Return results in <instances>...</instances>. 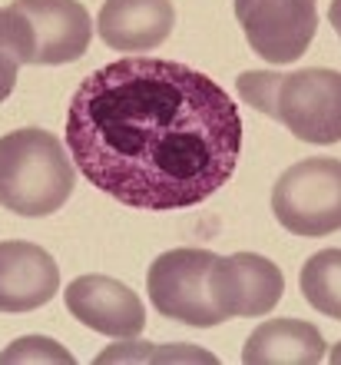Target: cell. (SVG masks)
<instances>
[{
	"label": "cell",
	"instance_id": "16",
	"mask_svg": "<svg viewBox=\"0 0 341 365\" xmlns=\"http://www.w3.org/2000/svg\"><path fill=\"white\" fill-rule=\"evenodd\" d=\"M116 359H172V362H186V359H199V362H216L212 352H202V349H189V346H176V349H149V342H130L126 349L113 346L106 349L96 362H116Z\"/></svg>",
	"mask_w": 341,
	"mask_h": 365
},
{
	"label": "cell",
	"instance_id": "18",
	"mask_svg": "<svg viewBox=\"0 0 341 365\" xmlns=\"http://www.w3.org/2000/svg\"><path fill=\"white\" fill-rule=\"evenodd\" d=\"M332 362H335V365H341V342L332 349Z\"/></svg>",
	"mask_w": 341,
	"mask_h": 365
},
{
	"label": "cell",
	"instance_id": "5",
	"mask_svg": "<svg viewBox=\"0 0 341 365\" xmlns=\"http://www.w3.org/2000/svg\"><path fill=\"white\" fill-rule=\"evenodd\" d=\"M216 252L209 250H169L146 272L152 309L166 319L186 322L192 329H212L222 322L209 299V266Z\"/></svg>",
	"mask_w": 341,
	"mask_h": 365
},
{
	"label": "cell",
	"instance_id": "4",
	"mask_svg": "<svg viewBox=\"0 0 341 365\" xmlns=\"http://www.w3.org/2000/svg\"><path fill=\"white\" fill-rule=\"evenodd\" d=\"M272 212L295 236H328L341 230V160L312 156L288 166L272 186Z\"/></svg>",
	"mask_w": 341,
	"mask_h": 365
},
{
	"label": "cell",
	"instance_id": "9",
	"mask_svg": "<svg viewBox=\"0 0 341 365\" xmlns=\"http://www.w3.org/2000/svg\"><path fill=\"white\" fill-rule=\"evenodd\" d=\"M33 30V63H73L93 40V20L80 0H14Z\"/></svg>",
	"mask_w": 341,
	"mask_h": 365
},
{
	"label": "cell",
	"instance_id": "10",
	"mask_svg": "<svg viewBox=\"0 0 341 365\" xmlns=\"http://www.w3.org/2000/svg\"><path fill=\"white\" fill-rule=\"evenodd\" d=\"M60 292V269L33 242H0V312H33Z\"/></svg>",
	"mask_w": 341,
	"mask_h": 365
},
{
	"label": "cell",
	"instance_id": "1",
	"mask_svg": "<svg viewBox=\"0 0 341 365\" xmlns=\"http://www.w3.org/2000/svg\"><path fill=\"white\" fill-rule=\"evenodd\" d=\"M67 150L76 170L123 206L189 210L232 180L242 116L199 70L159 57H123L76 87Z\"/></svg>",
	"mask_w": 341,
	"mask_h": 365
},
{
	"label": "cell",
	"instance_id": "12",
	"mask_svg": "<svg viewBox=\"0 0 341 365\" xmlns=\"http://www.w3.org/2000/svg\"><path fill=\"white\" fill-rule=\"evenodd\" d=\"M322 359L325 336L305 319H268L242 349L246 365H318Z\"/></svg>",
	"mask_w": 341,
	"mask_h": 365
},
{
	"label": "cell",
	"instance_id": "17",
	"mask_svg": "<svg viewBox=\"0 0 341 365\" xmlns=\"http://www.w3.org/2000/svg\"><path fill=\"white\" fill-rule=\"evenodd\" d=\"M328 20H332L335 34H338V40H341V0H332V7H328Z\"/></svg>",
	"mask_w": 341,
	"mask_h": 365
},
{
	"label": "cell",
	"instance_id": "11",
	"mask_svg": "<svg viewBox=\"0 0 341 365\" xmlns=\"http://www.w3.org/2000/svg\"><path fill=\"white\" fill-rule=\"evenodd\" d=\"M176 27L172 0H106L96 17V34L120 53H146L166 43Z\"/></svg>",
	"mask_w": 341,
	"mask_h": 365
},
{
	"label": "cell",
	"instance_id": "8",
	"mask_svg": "<svg viewBox=\"0 0 341 365\" xmlns=\"http://www.w3.org/2000/svg\"><path fill=\"white\" fill-rule=\"evenodd\" d=\"M67 309L86 329L113 339H133L146 329V309L133 289L110 276H80L67 286Z\"/></svg>",
	"mask_w": 341,
	"mask_h": 365
},
{
	"label": "cell",
	"instance_id": "15",
	"mask_svg": "<svg viewBox=\"0 0 341 365\" xmlns=\"http://www.w3.org/2000/svg\"><path fill=\"white\" fill-rule=\"evenodd\" d=\"M0 362H63V365H73V356H70L63 346H57L53 339L27 336V339H17L10 349H4V352H0Z\"/></svg>",
	"mask_w": 341,
	"mask_h": 365
},
{
	"label": "cell",
	"instance_id": "13",
	"mask_svg": "<svg viewBox=\"0 0 341 365\" xmlns=\"http://www.w3.org/2000/svg\"><path fill=\"white\" fill-rule=\"evenodd\" d=\"M33 63V30L14 4L0 7V103L17 87V70Z\"/></svg>",
	"mask_w": 341,
	"mask_h": 365
},
{
	"label": "cell",
	"instance_id": "6",
	"mask_svg": "<svg viewBox=\"0 0 341 365\" xmlns=\"http://www.w3.org/2000/svg\"><path fill=\"white\" fill-rule=\"evenodd\" d=\"M236 20L252 53L282 67L312 47L318 7L315 0H236Z\"/></svg>",
	"mask_w": 341,
	"mask_h": 365
},
{
	"label": "cell",
	"instance_id": "14",
	"mask_svg": "<svg viewBox=\"0 0 341 365\" xmlns=\"http://www.w3.org/2000/svg\"><path fill=\"white\" fill-rule=\"evenodd\" d=\"M302 292L322 316L341 322V250H322L302 266Z\"/></svg>",
	"mask_w": 341,
	"mask_h": 365
},
{
	"label": "cell",
	"instance_id": "3",
	"mask_svg": "<svg viewBox=\"0 0 341 365\" xmlns=\"http://www.w3.org/2000/svg\"><path fill=\"white\" fill-rule=\"evenodd\" d=\"M76 186L73 156L60 136L27 126L0 136V206L17 216H50Z\"/></svg>",
	"mask_w": 341,
	"mask_h": 365
},
{
	"label": "cell",
	"instance_id": "7",
	"mask_svg": "<svg viewBox=\"0 0 341 365\" xmlns=\"http://www.w3.org/2000/svg\"><path fill=\"white\" fill-rule=\"evenodd\" d=\"M285 296V276L258 252L216 256L209 266V299L222 319L268 316Z\"/></svg>",
	"mask_w": 341,
	"mask_h": 365
},
{
	"label": "cell",
	"instance_id": "2",
	"mask_svg": "<svg viewBox=\"0 0 341 365\" xmlns=\"http://www.w3.org/2000/svg\"><path fill=\"white\" fill-rule=\"evenodd\" d=\"M246 103L268 113L288 133L305 143H338L341 140V73L325 67H305L295 73L252 70L238 77Z\"/></svg>",
	"mask_w": 341,
	"mask_h": 365
}]
</instances>
